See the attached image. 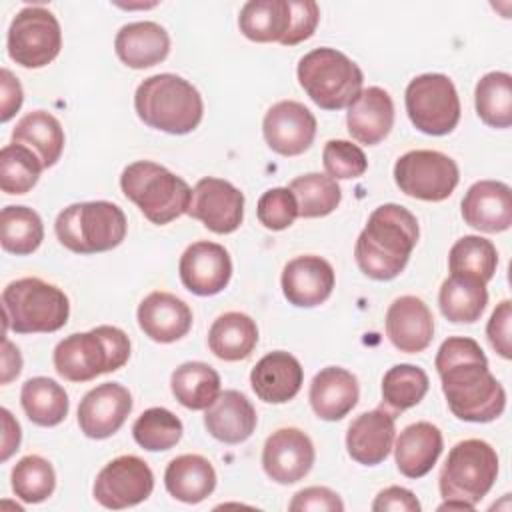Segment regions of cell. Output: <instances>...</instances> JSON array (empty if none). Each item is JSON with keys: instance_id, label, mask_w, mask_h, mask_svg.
Returning a JSON list of instances; mask_svg holds the SVG:
<instances>
[{"instance_id": "cell-28", "label": "cell", "mask_w": 512, "mask_h": 512, "mask_svg": "<svg viewBox=\"0 0 512 512\" xmlns=\"http://www.w3.org/2000/svg\"><path fill=\"white\" fill-rule=\"evenodd\" d=\"M114 50L128 68L142 70L166 60L170 52V36L158 22H130L118 30Z\"/></svg>"}, {"instance_id": "cell-11", "label": "cell", "mask_w": 512, "mask_h": 512, "mask_svg": "<svg viewBox=\"0 0 512 512\" xmlns=\"http://www.w3.org/2000/svg\"><path fill=\"white\" fill-rule=\"evenodd\" d=\"M6 48L10 60L22 68H42L60 54V22L48 8L26 6L10 22Z\"/></svg>"}, {"instance_id": "cell-54", "label": "cell", "mask_w": 512, "mask_h": 512, "mask_svg": "<svg viewBox=\"0 0 512 512\" xmlns=\"http://www.w3.org/2000/svg\"><path fill=\"white\" fill-rule=\"evenodd\" d=\"M476 506L464 502V500H444L438 510H474Z\"/></svg>"}, {"instance_id": "cell-20", "label": "cell", "mask_w": 512, "mask_h": 512, "mask_svg": "<svg viewBox=\"0 0 512 512\" xmlns=\"http://www.w3.org/2000/svg\"><path fill=\"white\" fill-rule=\"evenodd\" d=\"M386 336L406 354L424 352L434 338V318L422 298L406 294L396 298L386 312Z\"/></svg>"}, {"instance_id": "cell-36", "label": "cell", "mask_w": 512, "mask_h": 512, "mask_svg": "<svg viewBox=\"0 0 512 512\" xmlns=\"http://www.w3.org/2000/svg\"><path fill=\"white\" fill-rule=\"evenodd\" d=\"M174 398L190 410H206L220 394V374L206 362H184L170 376Z\"/></svg>"}, {"instance_id": "cell-30", "label": "cell", "mask_w": 512, "mask_h": 512, "mask_svg": "<svg viewBox=\"0 0 512 512\" xmlns=\"http://www.w3.org/2000/svg\"><path fill=\"white\" fill-rule=\"evenodd\" d=\"M164 486L172 498L184 504H198L214 492L216 470L200 454H182L166 466Z\"/></svg>"}, {"instance_id": "cell-18", "label": "cell", "mask_w": 512, "mask_h": 512, "mask_svg": "<svg viewBox=\"0 0 512 512\" xmlns=\"http://www.w3.org/2000/svg\"><path fill=\"white\" fill-rule=\"evenodd\" d=\"M132 410V396L118 382H104L84 394L78 404V426L84 436L104 440L116 434Z\"/></svg>"}, {"instance_id": "cell-37", "label": "cell", "mask_w": 512, "mask_h": 512, "mask_svg": "<svg viewBox=\"0 0 512 512\" xmlns=\"http://www.w3.org/2000/svg\"><path fill=\"white\" fill-rule=\"evenodd\" d=\"M478 118L490 128L512 126V76L508 72L484 74L474 90Z\"/></svg>"}, {"instance_id": "cell-29", "label": "cell", "mask_w": 512, "mask_h": 512, "mask_svg": "<svg viewBox=\"0 0 512 512\" xmlns=\"http://www.w3.org/2000/svg\"><path fill=\"white\" fill-rule=\"evenodd\" d=\"M394 460L406 478L426 476L438 456L442 454L444 440L438 426L432 422H414L406 426L398 438H394Z\"/></svg>"}, {"instance_id": "cell-49", "label": "cell", "mask_w": 512, "mask_h": 512, "mask_svg": "<svg viewBox=\"0 0 512 512\" xmlns=\"http://www.w3.org/2000/svg\"><path fill=\"white\" fill-rule=\"evenodd\" d=\"M510 322H512V304L510 300H502L488 324H486V336L490 346L496 350V354H500L504 360L512 358V344H510Z\"/></svg>"}, {"instance_id": "cell-32", "label": "cell", "mask_w": 512, "mask_h": 512, "mask_svg": "<svg viewBox=\"0 0 512 512\" xmlns=\"http://www.w3.org/2000/svg\"><path fill=\"white\" fill-rule=\"evenodd\" d=\"M292 24L290 0H250L240 8L238 28L252 42H284Z\"/></svg>"}, {"instance_id": "cell-15", "label": "cell", "mask_w": 512, "mask_h": 512, "mask_svg": "<svg viewBox=\"0 0 512 512\" xmlns=\"http://www.w3.org/2000/svg\"><path fill=\"white\" fill-rule=\"evenodd\" d=\"M266 144L280 156L306 152L316 136L314 114L296 100H280L268 108L262 120Z\"/></svg>"}, {"instance_id": "cell-50", "label": "cell", "mask_w": 512, "mask_h": 512, "mask_svg": "<svg viewBox=\"0 0 512 512\" xmlns=\"http://www.w3.org/2000/svg\"><path fill=\"white\" fill-rule=\"evenodd\" d=\"M418 498L402 486H388L378 492V496L372 502L374 512H420Z\"/></svg>"}, {"instance_id": "cell-42", "label": "cell", "mask_w": 512, "mask_h": 512, "mask_svg": "<svg viewBox=\"0 0 512 512\" xmlns=\"http://www.w3.org/2000/svg\"><path fill=\"white\" fill-rule=\"evenodd\" d=\"M428 388V374L420 366L396 364L382 378V400L388 408L402 412L416 406Z\"/></svg>"}, {"instance_id": "cell-27", "label": "cell", "mask_w": 512, "mask_h": 512, "mask_svg": "<svg viewBox=\"0 0 512 512\" xmlns=\"http://www.w3.org/2000/svg\"><path fill=\"white\" fill-rule=\"evenodd\" d=\"M360 388L352 372L340 366L322 368L310 382V406L322 420H342L358 404Z\"/></svg>"}, {"instance_id": "cell-13", "label": "cell", "mask_w": 512, "mask_h": 512, "mask_svg": "<svg viewBox=\"0 0 512 512\" xmlns=\"http://www.w3.org/2000/svg\"><path fill=\"white\" fill-rule=\"evenodd\" d=\"M154 490L150 466L134 456L124 454L110 460L94 480V500L108 510H122L144 502Z\"/></svg>"}, {"instance_id": "cell-26", "label": "cell", "mask_w": 512, "mask_h": 512, "mask_svg": "<svg viewBox=\"0 0 512 512\" xmlns=\"http://www.w3.org/2000/svg\"><path fill=\"white\" fill-rule=\"evenodd\" d=\"M256 410L238 390H224L204 412L208 434L224 444H240L256 430Z\"/></svg>"}, {"instance_id": "cell-5", "label": "cell", "mask_w": 512, "mask_h": 512, "mask_svg": "<svg viewBox=\"0 0 512 512\" xmlns=\"http://www.w3.org/2000/svg\"><path fill=\"white\" fill-rule=\"evenodd\" d=\"M120 188L158 226L186 214L192 198V188L180 176L150 160L128 164L120 174Z\"/></svg>"}, {"instance_id": "cell-7", "label": "cell", "mask_w": 512, "mask_h": 512, "mask_svg": "<svg viewBox=\"0 0 512 512\" xmlns=\"http://www.w3.org/2000/svg\"><path fill=\"white\" fill-rule=\"evenodd\" d=\"M128 222L120 206L94 200L66 206L54 222L56 238L76 254L108 252L126 238Z\"/></svg>"}, {"instance_id": "cell-47", "label": "cell", "mask_w": 512, "mask_h": 512, "mask_svg": "<svg viewBox=\"0 0 512 512\" xmlns=\"http://www.w3.org/2000/svg\"><path fill=\"white\" fill-rule=\"evenodd\" d=\"M290 8L292 24L282 46H294L308 40L314 34L320 20V8L314 0H290Z\"/></svg>"}, {"instance_id": "cell-51", "label": "cell", "mask_w": 512, "mask_h": 512, "mask_svg": "<svg viewBox=\"0 0 512 512\" xmlns=\"http://www.w3.org/2000/svg\"><path fill=\"white\" fill-rule=\"evenodd\" d=\"M0 90H2L0 122H8L20 110L22 100H24L22 86H20L18 78L8 68H2V72H0Z\"/></svg>"}, {"instance_id": "cell-52", "label": "cell", "mask_w": 512, "mask_h": 512, "mask_svg": "<svg viewBox=\"0 0 512 512\" xmlns=\"http://www.w3.org/2000/svg\"><path fill=\"white\" fill-rule=\"evenodd\" d=\"M2 426H4V434H2V462H6L20 446V424L14 420V416L10 414V410L2 408Z\"/></svg>"}, {"instance_id": "cell-39", "label": "cell", "mask_w": 512, "mask_h": 512, "mask_svg": "<svg viewBox=\"0 0 512 512\" xmlns=\"http://www.w3.org/2000/svg\"><path fill=\"white\" fill-rule=\"evenodd\" d=\"M298 202V216L322 218L334 212L342 200V190L334 178L320 172H308L294 178L288 186Z\"/></svg>"}, {"instance_id": "cell-31", "label": "cell", "mask_w": 512, "mask_h": 512, "mask_svg": "<svg viewBox=\"0 0 512 512\" xmlns=\"http://www.w3.org/2000/svg\"><path fill=\"white\" fill-rule=\"evenodd\" d=\"M258 344V326L244 312L220 314L208 330L210 352L226 362L246 360Z\"/></svg>"}, {"instance_id": "cell-25", "label": "cell", "mask_w": 512, "mask_h": 512, "mask_svg": "<svg viewBox=\"0 0 512 512\" xmlns=\"http://www.w3.org/2000/svg\"><path fill=\"white\" fill-rule=\"evenodd\" d=\"M348 132L366 146L382 142L394 126V102L380 86L364 88L346 112Z\"/></svg>"}, {"instance_id": "cell-3", "label": "cell", "mask_w": 512, "mask_h": 512, "mask_svg": "<svg viewBox=\"0 0 512 512\" xmlns=\"http://www.w3.org/2000/svg\"><path fill=\"white\" fill-rule=\"evenodd\" d=\"M138 118L166 134H188L202 122L204 102L196 86L178 74H154L134 94Z\"/></svg>"}, {"instance_id": "cell-40", "label": "cell", "mask_w": 512, "mask_h": 512, "mask_svg": "<svg viewBox=\"0 0 512 512\" xmlns=\"http://www.w3.org/2000/svg\"><path fill=\"white\" fill-rule=\"evenodd\" d=\"M498 266V250L496 246L482 236H462L454 242L448 254V270L450 274L472 276L482 282H490L494 278Z\"/></svg>"}, {"instance_id": "cell-22", "label": "cell", "mask_w": 512, "mask_h": 512, "mask_svg": "<svg viewBox=\"0 0 512 512\" xmlns=\"http://www.w3.org/2000/svg\"><path fill=\"white\" fill-rule=\"evenodd\" d=\"M462 218L468 226L496 234L512 226V190L500 180H478L462 198Z\"/></svg>"}, {"instance_id": "cell-44", "label": "cell", "mask_w": 512, "mask_h": 512, "mask_svg": "<svg viewBox=\"0 0 512 512\" xmlns=\"http://www.w3.org/2000/svg\"><path fill=\"white\" fill-rule=\"evenodd\" d=\"M10 480L16 498L26 504L44 502L52 496L56 488V474L52 464L38 454H28L20 458L12 468Z\"/></svg>"}, {"instance_id": "cell-41", "label": "cell", "mask_w": 512, "mask_h": 512, "mask_svg": "<svg viewBox=\"0 0 512 512\" xmlns=\"http://www.w3.org/2000/svg\"><path fill=\"white\" fill-rule=\"evenodd\" d=\"M182 432L184 426L180 418L162 406L144 410L132 424V436L136 444L148 452L170 450L180 442Z\"/></svg>"}, {"instance_id": "cell-23", "label": "cell", "mask_w": 512, "mask_h": 512, "mask_svg": "<svg viewBox=\"0 0 512 512\" xmlns=\"http://www.w3.org/2000/svg\"><path fill=\"white\" fill-rule=\"evenodd\" d=\"M140 330L154 342L170 344L186 336L192 328L190 306L170 292H150L136 312Z\"/></svg>"}, {"instance_id": "cell-17", "label": "cell", "mask_w": 512, "mask_h": 512, "mask_svg": "<svg viewBox=\"0 0 512 512\" xmlns=\"http://www.w3.org/2000/svg\"><path fill=\"white\" fill-rule=\"evenodd\" d=\"M178 272L186 290L196 296H214L228 286L232 260L222 244L198 240L182 252Z\"/></svg>"}, {"instance_id": "cell-48", "label": "cell", "mask_w": 512, "mask_h": 512, "mask_svg": "<svg viewBox=\"0 0 512 512\" xmlns=\"http://www.w3.org/2000/svg\"><path fill=\"white\" fill-rule=\"evenodd\" d=\"M288 508L292 512H342L344 502L334 490L326 486H308L294 494Z\"/></svg>"}, {"instance_id": "cell-16", "label": "cell", "mask_w": 512, "mask_h": 512, "mask_svg": "<svg viewBox=\"0 0 512 512\" xmlns=\"http://www.w3.org/2000/svg\"><path fill=\"white\" fill-rule=\"evenodd\" d=\"M314 444L298 428H278L262 448V468L270 480L278 484H294L302 480L314 466Z\"/></svg>"}, {"instance_id": "cell-1", "label": "cell", "mask_w": 512, "mask_h": 512, "mask_svg": "<svg viewBox=\"0 0 512 512\" xmlns=\"http://www.w3.org/2000/svg\"><path fill=\"white\" fill-rule=\"evenodd\" d=\"M436 372L452 414L464 422H492L506 408V392L488 370L474 338L450 336L436 354Z\"/></svg>"}, {"instance_id": "cell-8", "label": "cell", "mask_w": 512, "mask_h": 512, "mask_svg": "<svg viewBox=\"0 0 512 512\" xmlns=\"http://www.w3.org/2000/svg\"><path fill=\"white\" fill-rule=\"evenodd\" d=\"M298 82L310 100L322 110L348 108L362 92L360 66L336 48H314L296 68Z\"/></svg>"}, {"instance_id": "cell-21", "label": "cell", "mask_w": 512, "mask_h": 512, "mask_svg": "<svg viewBox=\"0 0 512 512\" xmlns=\"http://www.w3.org/2000/svg\"><path fill=\"white\" fill-rule=\"evenodd\" d=\"M394 438V414L382 404L370 412H362L350 422L346 432V450L358 464L376 466L388 458Z\"/></svg>"}, {"instance_id": "cell-24", "label": "cell", "mask_w": 512, "mask_h": 512, "mask_svg": "<svg viewBox=\"0 0 512 512\" xmlns=\"http://www.w3.org/2000/svg\"><path fill=\"white\" fill-rule=\"evenodd\" d=\"M304 382V370L296 356L274 350L262 356L250 372L254 394L268 404H284L292 400Z\"/></svg>"}, {"instance_id": "cell-53", "label": "cell", "mask_w": 512, "mask_h": 512, "mask_svg": "<svg viewBox=\"0 0 512 512\" xmlns=\"http://www.w3.org/2000/svg\"><path fill=\"white\" fill-rule=\"evenodd\" d=\"M22 370V356L20 350L4 336L2 338V384L14 380Z\"/></svg>"}, {"instance_id": "cell-2", "label": "cell", "mask_w": 512, "mask_h": 512, "mask_svg": "<svg viewBox=\"0 0 512 512\" xmlns=\"http://www.w3.org/2000/svg\"><path fill=\"white\" fill-rule=\"evenodd\" d=\"M418 236V220L408 208L382 204L374 208L356 238V264L372 280H392L406 268Z\"/></svg>"}, {"instance_id": "cell-9", "label": "cell", "mask_w": 512, "mask_h": 512, "mask_svg": "<svg viewBox=\"0 0 512 512\" xmlns=\"http://www.w3.org/2000/svg\"><path fill=\"white\" fill-rule=\"evenodd\" d=\"M496 476V450L480 438L462 440L450 448L440 470V496L444 500H464L476 506L490 492Z\"/></svg>"}, {"instance_id": "cell-19", "label": "cell", "mask_w": 512, "mask_h": 512, "mask_svg": "<svg viewBox=\"0 0 512 512\" xmlns=\"http://www.w3.org/2000/svg\"><path fill=\"white\" fill-rule=\"evenodd\" d=\"M334 268L316 254L296 256L282 270V294L298 308H314L326 302L334 290Z\"/></svg>"}, {"instance_id": "cell-6", "label": "cell", "mask_w": 512, "mask_h": 512, "mask_svg": "<svg viewBox=\"0 0 512 512\" xmlns=\"http://www.w3.org/2000/svg\"><path fill=\"white\" fill-rule=\"evenodd\" d=\"M4 332L36 334L56 332L70 316L68 296L42 278H18L2 292Z\"/></svg>"}, {"instance_id": "cell-33", "label": "cell", "mask_w": 512, "mask_h": 512, "mask_svg": "<svg viewBox=\"0 0 512 512\" xmlns=\"http://www.w3.org/2000/svg\"><path fill=\"white\" fill-rule=\"evenodd\" d=\"M12 142L30 148L44 168L54 166L64 150V130L56 116L46 110H34L24 114L14 130Z\"/></svg>"}, {"instance_id": "cell-10", "label": "cell", "mask_w": 512, "mask_h": 512, "mask_svg": "<svg viewBox=\"0 0 512 512\" xmlns=\"http://www.w3.org/2000/svg\"><path fill=\"white\" fill-rule=\"evenodd\" d=\"M404 100L410 122L428 136L450 134L460 122V98L446 74L428 72L412 78Z\"/></svg>"}, {"instance_id": "cell-12", "label": "cell", "mask_w": 512, "mask_h": 512, "mask_svg": "<svg viewBox=\"0 0 512 512\" xmlns=\"http://www.w3.org/2000/svg\"><path fill=\"white\" fill-rule=\"evenodd\" d=\"M458 164L438 150H410L394 164V182L406 196L442 202L458 186Z\"/></svg>"}, {"instance_id": "cell-34", "label": "cell", "mask_w": 512, "mask_h": 512, "mask_svg": "<svg viewBox=\"0 0 512 512\" xmlns=\"http://www.w3.org/2000/svg\"><path fill=\"white\" fill-rule=\"evenodd\" d=\"M438 304L446 320L456 324H472L480 320L488 304L486 282L472 276L450 274L440 286Z\"/></svg>"}, {"instance_id": "cell-14", "label": "cell", "mask_w": 512, "mask_h": 512, "mask_svg": "<svg viewBox=\"0 0 512 512\" xmlns=\"http://www.w3.org/2000/svg\"><path fill=\"white\" fill-rule=\"evenodd\" d=\"M188 216L216 234H230L244 220V194L228 180L206 176L192 188Z\"/></svg>"}, {"instance_id": "cell-35", "label": "cell", "mask_w": 512, "mask_h": 512, "mask_svg": "<svg viewBox=\"0 0 512 512\" xmlns=\"http://www.w3.org/2000/svg\"><path fill=\"white\" fill-rule=\"evenodd\" d=\"M20 404L28 420L44 428L60 424L70 408L66 390L46 376H34L22 384Z\"/></svg>"}, {"instance_id": "cell-46", "label": "cell", "mask_w": 512, "mask_h": 512, "mask_svg": "<svg viewBox=\"0 0 512 512\" xmlns=\"http://www.w3.org/2000/svg\"><path fill=\"white\" fill-rule=\"evenodd\" d=\"M256 214L264 228L284 230L298 218V202L288 188H270L258 198Z\"/></svg>"}, {"instance_id": "cell-4", "label": "cell", "mask_w": 512, "mask_h": 512, "mask_svg": "<svg viewBox=\"0 0 512 512\" xmlns=\"http://www.w3.org/2000/svg\"><path fill=\"white\" fill-rule=\"evenodd\" d=\"M130 358V338L116 326L74 332L54 348V370L68 382H88L120 370Z\"/></svg>"}, {"instance_id": "cell-45", "label": "cell", "mask_w": 512, "mask_h": 512, "mask_svg": "<svg viewBox=\"0 0 512 512\" xmlns=\"http://www.w3.org/2000/svg\"><path fill=\"white\" fill-rule=\"evenodd\" d=\"M322 162L334 180L360 178L368 170L364 150L350 140H328L322 150Z\"/></svg>"}, {"instance_id": "cell-38", "label": "cell", "mask_w": 512, "mask_h": 512, "mask_svg": "<svg viewBox=\"0 0 512 512\" xmlns=\"http://www.w3.org/2000/svg\"><path fill=\"white\" fill-rule=\"evenodd\" d=\"M44 240V224L36 210L28 206H6L0 214L2 248L16 256H28Z\"/></svg>"}, {"instance_id": "cell-43", "label": "cell", "mask_w": 512, "mask_h": 512, "mask_svg": "<svg viewBox=\"0 0 512 512\" xmlns=\"http://www.w3.org/2000/svg\"><path fill=\"white\" fill-rule=\"evenodd\" d=\"M42 170L40 158L22 144L12 142L0 150V188L6 194L30 192Z\"/></svg>"}]
</instances>
